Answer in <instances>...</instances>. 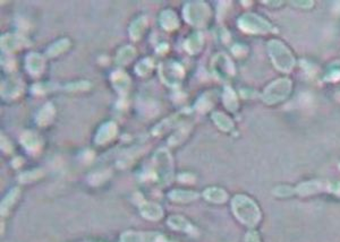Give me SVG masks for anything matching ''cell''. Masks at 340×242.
<instances>
[{
	"label": "cell",
	"instance_id": "cell-1",
	"mask_svg": "<svg viewBox=\"0 0 340 242\" xmlns=\"http://www.w3.org/2000/svg\"><path fill=\"white\" fill-rule=\"evenodd\" d=\"M232 212L246 226H255L261 219V212L251 198L238 195L232 200Z\"/></svg>",
	"mask_w": 340,
	"mask_h": 242
},
{
	"label": "cell",
	"instance_id": "cell-2",
	"mask_svg": "<svg viewBox=\"0 0 340 242\" xmlns=\"http://www.w3.org/2000/svg\"><path fill=\"white\" fill-rule=\"evenodd\" d=\"M269 52L273 64L279 71L290 72L295 66V58L289 49L277 40H272L269 42Z\"/></svg>",
	"mask_w": 340,
	"mask_h": 242
},
{
	"label": "cell",
	"instance_id": "cell-3",
	"mask_svg": "<svg viewBox=\"0 0 340 242\" xmlns=\"http://www.w3.org/2000/svg\"><path fill=\"white\" fill-rule=\"evenodd\" d=\"M291 83L289 79H279L273 82L265 89L263 100L268 104H275L286 98L290 93Z\"/></svg>",
	"mask_w": 340,
	"mask_h": 242
},
{
	"label": "cell",
	"instance_id": "cell-4",
	"mask_svg": "<svg viewBox=\"0 0 340 242\" xmlns=\"http://www.w3.org/2000/svg\"><path fill=\"white\" fill-rule=\"evenodd\" d=\"M184 15L185 20H186L188 23L197 25V26H202V25H204L206 23V21L209 20L210 10L204 2H190L185 7Z\"/></svg>",
	"mask_w": 340,
	"mask_h": 242
},
{
	"label": "cell",
	"instance_id": "cell-5",
	"mask_svg": "<svg viewBox=\"0 0 340 242\" xmlns=\"http://www.w3.org/2000/svg\"><path fill=\"white\" fill-rule=\"evenodd\" d=\"M156 168L158 179L161 182V185H168L172 179V160L170 154L166 149H160L158 151L156 156Z\"/></svg>",
	"mask_w": 340,
	"mask_h": 242
},
{
	"label": "cell",
	"instance_id": "cell-6",
	"mask_svg": "<svg viewBox=\"0 0 340 242\" xmlns=\"http://www.w3.org/2000/svg\"><path fill=\"white\" fill-rule=\"evenodd\" d=\"M239 27L243 31L252 34H257V33H268L272 30V26L267 21L260 16L254 15V14H246L239 20Z\"/></svg>",
	"mask_w": 340,
	"mask_h": 242
},
{
	"label": "cell",
	"instance_id": "cell-7",
	"mask_svg": "<svg viewBox=\"0 0 340 242\" xmlns=\"http://www.w3.org/2000/svg\"><path fill=\"white\" fill-rule=\"evenodd\" d=\"M323 190H329V192L340 194V182H334V183H327L324 181L319 180H312L302 183L297 187L296 192L302 196H308L312 195V194H316Z\"/></svg>",
	"mask_w": 340,
	"mask_h": 242
},
{
	"label": "cell",
	"instance_id": "cell-8",
	"mask_svg": "<svg viewBox=\"0 0 340 242\" xmlns=\"http://www.w3.org/2000/svg\"><path fill=\"white\" fill-rule=\"evenodd\" d=\"M120 242H167L161 233L156 232H125L121 234Z\"/></svg>",
	"mask_w": 340,
	"mask_h": 242
},
{
	"label": "cell",
	"instance_id": "cell-9",
	"mask_svg": "<svg viewBox=\"0 0 340 242\" xmlns=\"http://www.w3.org/2000/svg\"><path fill=\"white\" fill-rule=\"evenodd\" d=\"M183 75V68L178 64L168 62V64L162 65L161 77L169 85H177V84H179Z\"/></svg>",
	"mask_w": 340,
	"mask_h": 242
},
{
	"label": "cell",
	"instance_id": "cell-10",
	"mask_svg": "<svg viewBox=\"0 0 340 242\" xmlns=\"http://www.w3.org/2000/svg\"><path fill=\"white\" fill-rule=\"evenodd\" d=\"M116 134H117L116 124H114L113 122H107L99 129L97 137H95V142H97L99 145H103L106 144V143L112 141Z\"/></svg>",
	"mask_w": 340,
	"mask_h": 242
},
{
	"label": "cell",
	"instance_id": "cell-11",
	"mask_svg": "<svg viewBox=\"0 0 340 242\" xmlns=\"http://www.w3.org/2000/svg\"><path fill=\"white\" fill-rule=\"evenodd\" d=\"M213 66L217 74H219L221 77H227L232 74V65L230 60L228 59V57L225 56V54L217 56L216 59H214Z\"/></svg>",
	"mask_w": 340,
	"mask_h": 242
},
{
	"label": "cell",
	"instance_id": "cell-12",
	"mask_svg": "<svg viewBox=\"0 0 340 242\" xmlns=\"http://www.w3.org/2000/svg\"><path fill=\"white\" fill-rule=\"evenodd\" d=\"M140 212L147 219H152V221H157L160 219L164 215V211L159 205L154 203H144L141 205Z\"/></svg>",
	"mask_w": 340,
	"mask_h": 242
},
{
	"label": "cell",
	"instance_id": "cell-13",
	"mask_svg": "<svg viewBox=\"0 0 340 242\" xmlns=\"http://www.w3.org/2000/svg\"><path fill=\"white\" fill-rule=\"evenodd\" d=\"M168 224L171 229L177 230V231H183V232L192 233L194 231L193 226L191 225V223L188 222L187 219L182 218V216H177V215L171 216V218L168 219Z\"/></svg>",
	"mask_w": 340,
	"mask_h": 242
},
{
	"label": "cell",
	"instance_id": "cell-14",
	"mask_svg": "<svg viewBox=\"0 0 340 242\" xmlns=\"http://www.w3.org/2000/svg\"><path fill=\"white\" fill-rule=\"evenodd\" d=\"M203 196L205 197V199H208L209 201H212V203H225L227 200L228 195L227 193L225 192L224 189L220 188H208L203 194Z\"/></svg>",
	"mask_w": 340,
	"mask_h": 242
},
{
	"label": "cell",
	"instance_id": "cell-15",
	"mask_svg": "<svg viewBox=\"0 0 340 242\" xmlns=\"http://www.w3.org/2000/svg\"><path fill=\"white\" fill-rule=\"evenodd\" d=\"M27 66L31 74L39 75L40 73H42L43 66H44L42 57H40L39 54L36 53L29 54L27 60Z\"/></svg>",
	"mask_w": 340,
	"mask_h": 242
},
{
	"label": "cell",
	"instance_id": "cell-16",
	"mask_svg": "<svg viewBox=\"0 0 340 242\" xmlns=\"http://www.w3.org/2000/svg\"><path fill=\"white\" fill-rule=\"evenodd\" d=\"M170 199L173 201H180V203H187L198 198V194L193 192H186V190H173L169 194Z\"/></svg>",
	"mask_w": 340,
	"mask_h": 242
},
{
	"label": "cell",
	"instance_id": "cell-17",
	"mask_svg": "<svg viewBox=\"0 0 340 242\" xmlns=\"http://www.w3.org/2000/svg\"><path fill=\"white\" fill-rule=\"evenodd\" d=\"M22 143L28 151H36L41 145V141L34 133H25L22 136Z\"/></svg>",
	"mask_w": 340,
	"mask_h": 242
},
{
	"label": "cell",
	"instance_id": "cell-18",
	"mask_svg": "<svg viewBox=\"0 0 340 242\" xmlns=\"http://www.w3.org/2000/svg\"><path fill=\"white\" fill-rule=\"evenodd\" d=\"M160 23L162 25V27L166 28V30H173V28L178 27V20H177L175 14L170 12V10L162 13Z\"/></svg>",
	"mask_w": 340,
	"mask_h": 242
},
{
	"label": "cell",
	"instance_id": "cell-19",
	"mask_svg": "<svg viewBox=\"0 0 340 242\" xmlns=\"http://www.w3.org/2000/svg\"><path fill=\"white\" fill-rule=\"evenodd\" d=\"M54 116H55L54 106L51 104H47L41 111H40L36 120H38V123L41 124V126H47V124H49L51 121H53Z\"/></svg>",
	"mask_w": 340,
	"mask_h": 242
},
{
	"label": "cell",
	"instance_id": "cell-20",
	"mask_svg": "<svg viewBox=\"0 0 340 242\" xmlns=\"http://www.w3.org/2000/svg\"><path fill=\"white\" fill-rule=\"evenodd\" d=\"M202 43H203L202 36L199 34H193L191 38H188L186 43H185V48H186L188 52L194 54L201 50Z\"/></svg>",
	"mask_w": 340,
	"mask_h": 242
},
{
	"label": "cell",
	"instance_id": "cell-21",
	"mask_svg": "<svg viewBox=\"0 0 340 242\" xmlns=\"http://www.w3.org/2000/svg\"><path fill=\"white\" fill-rule=\"evenodd\" d=\"M212 119L214 120V122H216L217 126L224 131L230 130L232 126H234L232 121L229 119L226 115H224V113H221V112L214 113V115L212 116Z\"/></svg>",
	"mask_w": 340,
	"mask_h": 242
},
{
	"label": "cell",
	"instance_id": "cell-22",
	"mask_svg": "<svg viewBox=\"0 0 340 242\" xmlns=\"http://www.w3.org/2000/svg\"><path fill=\"white\" fill-rule=\"evenodd\" d=\"M113 84L117 89V91L126 92L129 86V78L124 73H116V74L113 76Z\"/></svg>",
	"mask_w": 340,
	"mask_h": 242
},
{
	"label": "cell",
	"instance_id": "cell-23",
	"mask_svg": "<svg viewBox=\"0 0 340 242\" xmlns=\"http://www.w3.org/2000/svg\"><path fill=\"white\" fill-rule=\"evenodd\" d=\"M146 20L144 17H140L139 20H136L131 26V36L133 39H139L141 36L142 32L145 28Z\"/></svg>",
	"mask_w": 340,
	"mask_h": 242
},
{
	"label": "cell",
	"instance_id": "cell-24",
	"mask_svg": "<svg viewBox=\"0 0 340 242\" xmlns=\"http://www.w3.org/2000/svg\"><path fill=\"white\" fill-rule=\"evenodd\" d=\"M224 102H225V105L227 106V109L230 110V111H235V110L237 109V100H236V95L230 89H227L226 92H225Z\"/></svg>",
	"mask_w": 340,
	"mask_h": 242
},
{
	"label": "cell",
	"instance_id": "cell-25",
	"mask_svg": "<svg viewBox=\"0 0 340 242\" xmlns=\"http://www.w3.org/2000/svg\"><path fill=\"white\" fill-rule=\"evenodd\" d=\"M135 56V50L131 47H125L124 49L120 50L119 54H118V61L119 64H127V62L133 59Z\"/></svg>",
	"mask_w": 340,
	"mask_h": 242
},
{
	"label": "cell",
	"instance_id": "cell-26",
	"mask_svg": "<svg viewBox=\"0 0 340 242\" xmlns=\"http://www.w3.org/2000/svg\"><path fill=\"white\" fill-rule=\"evenodd\" d=\"M17 196H18V189L17 188L13 189L12 192H10L8 195H7V197L5 198V200L2 201V205H1V213H2V214H3V213H6L7 211H8L10 207H12V205L15 203V200H16Z\"/></svg>",
	"mask_w": 340,
	"mask_h": 242
},
{
	"label": "cell",
	"instance_id": "cell-27",
	"mask_svg": "<svg viewBox=\"0 0 340 242\" xmlns=\"http://www.w3.org/2000/svg\"><path fill=\"white\" fill-rule=\"evenodd\" d=\"M18 40L20 39L16 38V36H6V38L2 39V41H5L3 42V48L6 50H15L16 48H20L21 43L17 42Z\"/></svg>",
	"mask_w": 340,
	"mask_h": 242
},
{
	"label": "cell",
	"instance_id": "cell-28",
	"mask_svg": "<svg viewBox=\"0 0 340 242\" xmlns=\"http://www.w3.org/2000/svg\"><path fill=\"white\" fill-rule=\"evenodd\" d=\"M69 45V41H67V40H61V41H59L57 42L56 45H54L53 47H51V49H49V56H56V54H58L59 52H61V51H64L66 48L68 47Z\"/></svg>",
	"mask_w": 340,
	"mask_h": 242
},
{
	"label": "cell",
	"instance_id": "cell-29",
	"mask_svg": "<svg viewBox=\"0 0 340 242\" xmlns=\"http://www.w3.org/2000/svg\"><path fill=\"white\" fill-rule=\"evenodd\" d=\"M294 193H295V189L290 188V187H288V186L277 187V188L273 190V194H275V195H277V196H279V197L291 196Z\"/></svg>",
	"mask_w": 340,
	"mask_h": 242
},
{
	"label": "cell",
	"instance_id": "cell-30",
	"mask_svg": "<svg viewBox=\"0 0 340 242\" xmlns=\"http://www.w3.org/2000/svg\"><path fill=\"white\" fill-rule=\"evenodd\" d=\"M151 67H152V62H151L150 59H145L142 62H140L138 67H136V71H138L140 75H145L146 73L150 72Z\"/></svg>",
	"mask_w": 340,
	"mask_h": 242
},
{
	"label": "cell",
	"instance_id": "cell-31",
	"mask_svg": "<svg viewBox=\"0 0 340 242\" xmlns=\"http://www.w3.org/2000/svg\"><path fill=\"white\" fill-rule=\"evenodd\" d=\"M245 242H261V240L256 232H249L245 238Z\"/></svg>",
	"mask_w": 340,
	"mask_h": 242
},
{
	"label": "cell",
	"instance_id": "cell-32",
	"mask_svg": "<svg viewBox=\"0 0 340 242\" xmlns=\"http://www.w3.org/2000/svg\"><path fill=\"white\" fill-rule=\"evenodd\" d=\"M293 3H294V5H296V6L306 7V8H310V7L314 5L313 1H295Z\"/></svg>",
	"mask_w": 340,
	"mask_h": 242
}]
</instances>
